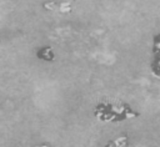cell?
Returning <instances> with one entry per match:
<instances>
[{
    "label": "cell",
    "mask_w": 160,
    "mask_h": 147,
    "mask_svg": "<svg viewBox=\"0 0 160 147\" xmlns=\"http://www.w3.org/2000/svg\"><path fill=\"white\" fill-rule=\"evenodd\" d=\"M94 113L99 121L102 122H119L139 116V113L134 112L126 103L114 98H102L95 107Z\"/></svg>",
    "instance_id": "cell-1"
},
{
    "label": "cell",
    "mask_w": 160,
    "mask_h": 147,
    "mask_svg": "<svg viewBox=\"0 0 160 147\" xmlns=\"http://www.w3.org/2000/svg\"><path fill=\"white\" fill-rule=\"evenodd\" d=\"M36 57L39 60H42V61H54L55 59V54L52 51V47L50 46H42V47H39L38 51H36Z\"/></svg>",
    "instance_id": "cell-2"
},
{
    "label": "cell",
    "mask_w": 160,
    "mask_h": 147,
    "mask_svg": "<svg viewBox=\"0 0 160 147\" xmlns=\"http://www.w3.org/2000/svg\"><path fill=\"white\" fill-rule=\"evenodd\" d=\"M128 146H129V137L126 135L109 140L105 145V147H128Z\"/></svg>",
    "instance_id": "cell-3"
},
{
    "label": "cell",
    "mask_w": 160,
    "mask_h": 147,
    "mask_svg": "<svg viewBox=\"0 0 160 147\" xmlns=\"http://www.w3.org/2000/svg\"><path fill=\"white\" fill-rule=\"evenodd\" d=\"M71 9H72V6H71L70 1H61V2L59 4V11L62 12V14H69V12H71Z\"/></svg>",
    "instance_id": "cell-4"
},
{
    "label": "cell",
    "mask_w": 160,
    "mask_h": 147,
    "mask_svg": "<svg viewBox=\"0 0 160 147\" xmlns=\"http://www.w3.org/2000/svg\"><path fill=\"white\" fill-rule=\"evenodd\" d=\"M42 7L45 9V10H55V7H56V4L55 2H50V1H46V2H44L42 4Z\"/></svg>",
    "instance_id": "cell-5"
},
{
    "label": "cell",
    "mask_w": 160,
    "mask_h": 147,
    "mask_svg": "<svg viewBox=\"0 0 160 147\" xmlns=\"http://www.w3.org/2000/svg\"><path fill=\"white\" fill-rule=\"evenodd\" d=\"M34 147H54V146H50V145H39V146H34Z\"/></svg>",
    "instance_id": "cell-6"
}]
</instances>
